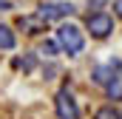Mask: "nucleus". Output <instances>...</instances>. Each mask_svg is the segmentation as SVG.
<instances>
[{
    "mask_svg": "<svg viewBox=\"0 0 122 119\" xmlns=\"http://www.w3.org/2000/svg\"><path fill=\"white\" fill-rule=\"evenodd\" d=\"M117 74H119V62L99 65V68H94V82H97V85H108V82H111Z\"/></svg>",
    "mask_w": 122,
    "mask_h": 119,
    "instance_id": "nucleus-5",
    "label": "nucleus"
},
{
    "mask_svg": "<svg viewBox=\"0 0 122 119\" xmlns=\"http://www.w3.org/2000/svg\"><path fill=\"white\" fill-rule=\"evenodd\" d=\"M102 3H105V0H88V9H91V6H94V9H99Z\"/></svg>",
    "mask_w": 122,
    "mask_h": 119,
    "instance_id": "nucleus-13",
    "label": "nucleus"
},
{
    "mask_svg": "<svg viewBox=\"0 0 122 119\" xmlns=\"http://www.w3.org/2000/svg\"><path fill=\"white\" fill-rule=\"evenodd\" d=\"M20 68H23V71H31V68H34V57H31V54L23 57V60H20Z\"/></svg>",
    "mask_w": 122,
    "mask_h": 119,
    "instance_id": "nucleus-11",
    "label": "nucleus"
},
{
    "mask_svg": "<svg viewBox=\"0 0 122 119\" xmlns=\"http://www.w3.org/2000/svg\"><path fill=\"white\" fill-rule=\"evenodd\" d=\"M105 91H108V99H122V71L105 85Z\"/></svg>",
    "mask_w": 122,
    "mask_h": 119,
    "instance_id": "nucleus-8",
    "label": "nucleus"
},
{
    "mask_svg": "<svg viewBox=\"0 0 122 119\" xmlns=\"http://www.w3.org/2000/svg\"><path fill=\"white\" fill-rule=\"evenodd\" d=\"M17 45V40H14V31L9 29V26H0V48L3 51H11Z\"/></svg>",
    "mask_w": 122,
    "mask_h": 119,
    "instance_id": "nucleus-7",
    "label": "nucleus"
},
{
    "mask_svg": "<svg viewBox=\"0 0 122 119\" xmlns=\"http://www.w3.org/2000/svg\"><path fill=\"white\" fill-rule=\"evenodd\" d=\"M17 26L26 31V34H40V31H46V20H40L37 14H26V17L17 20Z\"/></svg>",
    "mask_w": 122,
    "mask_h": 119,
    "instance_id": "nucleus-6",
    "label": "nucleus"
},
{
    "mask_svg": "<svg viewBox=\"0 0 122 119\" xmlns=\"http://www.w3.org/2000/svg\"><path fill=\"white\" fill-rule=\"evenodd\" d=\"M114 11H117V14L122 17V0H114Z\"/></svg>",
    "mask_w": 122,
    "mask_h": 119,
    "instance_id": "nucleus-12",
    "label": "nucleus"
},
{
    "mask_svg": "<svg viewBox=\"0 0 122 119\" xmlns=\"http://www.w3.org/2000/svg\"><path fill=\"white\" fill-rule=\"evenodd\" d=\"M57 45L68 57H77L82 48H85V37H82V29L74 26V23H62L57 29Z\"/></svg>",
    "mask_w": 122,
    "mask_h": 119,
    "instance_id": "nucleus-1",
    "label": "nucleus"
},
{
    "mask_svg": "<svg viewBox=\"0 0 122 119\" xmlns=\"http://www.w3.org/2000/svg\"><path fill=\"white\" fill-rule=\"evenodd\" d=\"M85 29L91 31V37L102 40V37H108V34L114 31V17L105 14V11H94V14L85 17Z\"/></svg>",
    "mask_w": 122,
    "mask_h": 119,
    "instance_id": "nucleus-3",
    "label": "nucleus"
},
{
    "mask_svg": "<svg viewBox=\"0 0 122 119\" xmlns=\"http://www.w3.org/2000/svg\"><path fill=\"white\" fill-rule=\"evenodd\" d=\"M74 11H77V9H74L71 3H60V0H54V3H43V6H37V11H34V14H37L40 20H46V23H48V20L71 17Z\"/></svg>",
    "mask_w": 122,
    "mask_h": 119,
    "instance_id": "nucleus-4",
    "label": "nucleus"
},
{
    "mask_svg": "<svg viewBox=\"0 0 122 119\" xmlns=\"http://www.w3.org/2000/svg\"><path fill=\"white\" fill-rule=\"evenodd\" d=\"M54 108H57V119H80V108L77 99L68 88H60L54 96Z\"/></svg>",
    "mask_w": 122,
    "mask_h": 119,
    "instance_id": "nucleus-2",
    "label": "nucleus"
},
{
    "mask_svg": "<svg viewBox=\"0 0 122 119\" xmlns=\"http://www.w3.org/2000/svg\"><path fill=\"white\" fill-rule=\"evenodd\" d=\"M94 119H122V114L114 105H105V108H99V111L94 114Z\"/></svg>",
    "mask_w": 122,
    "mask_h": 119,
    "instance_id": "nucleus-9",
    "label": "nucleus"
},
{
    "mask_svg": "<svg viewBox=\"0 0 122 119\" xmlns=\"http://www.w3.org/2000/svg\"><path fill=\"white\" fill-rule=\"evenodd\" d=\"M57 51H60L57 40H46V43L40 45V54H46V57H57Z\"/></svg>",
    "mask_w": 122,
    "mask_h": 119,
    "instance_id": "nucleus-10",
    "label": "nucleus"
},
{
    "mask_svg": "<svg viewBox=\"0 0 122 119\" xmlns=\"http://www.w3.org/2000/svg\"><path fill=\"white\" fill-rule=\"evenodd\" d=\"M6 9H11V3L9 0H0V11H6Z\"/></svg>",
    "mask_w": 122,
    "mask_h": 119,
    "instance_id": "nucleus-14",
    "label": "nucleus"
}]
</instances>
